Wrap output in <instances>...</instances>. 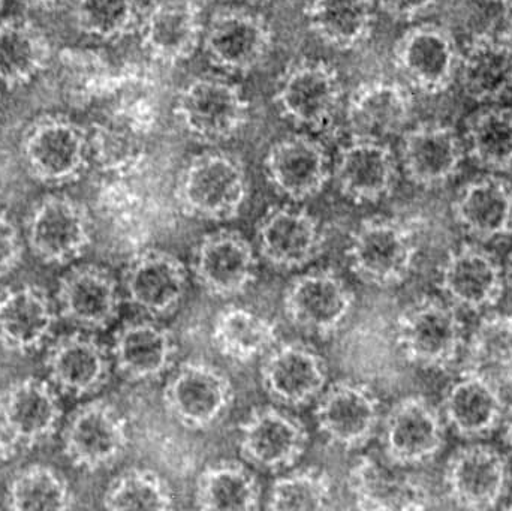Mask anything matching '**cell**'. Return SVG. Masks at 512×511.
<instances>
[{
  "mask_svg": "<svg viewBox=\"0 0 512 511\" xmlns=\"http://www.w3.org/2000/svg\"><path fill=\"white\" fill-rule=\"evenodd\" d=\"M176 504V495L170 483L153 470L132 468L117 476L105 489L102 497L104 509L125 510H171Z\"/></svg>",
  "mask_w": 512,
  "mask_h": 511,
  "instance_id": "obj_41",
  "label": "cell"
},
{
  "mask_svg": "<svg viewBox=\"0 0 512 511\" xmlns=\"http://www.w3.org/2000/svg\"><path fill=\"white\" fill-rule=\"evenodd\" d=\"M471 158L481 168L504 173L512 167V110L487 108L475 114L468 125Z\"/></svg>",
  "mask_w": 512,
  "mask_h": 511,
  "instance_id": "obj_40",
  "label": "cell"
},
{
  "mask_svg": "<svg viewBox=\"0 0 512 511\" xmlns=\"http://www.w3.org/2000/svg\"><path fill=\"white\" fill-rule=\"evenodd\" d=\"M265 395L280 407L301 408L319 398L328 383L324 357L300 341L277 342L259 369Z\"/></svg>",
  "mask_w": 512,
  "mask_h": 511,
  "instance_id": "obj_13",
  "label": "cell"
},
{
  "mask_svg": "<svg viewBox=\"0 0 512 511\" xmlns=\"http://www.w3.org/2000/svg\"><path fill=\"white\" fill-rule=\"evenodd\" d=\"M18 447L6 437L5 432L0 429V465H5L17 455Z\"/></svg>",
  "mask_w": 512,
  "mask_h": 511,
  "instance_id": "obj_50",
  "label": "cell"
},
{
  "mask_svg": "<svg viewBox=\"0 0 512 511\" xmlns=\"http://www.w3.org/2000/svg\"><path fill=\"white\" fill-rule=\"evenodd\" d=\"M194 501L201 510H256L262 501L261 483L242 462H215L198 476Z\"/></svg>",
  "mask_w": 512,
  "mask_h": 511,
  "instance_id": "obj_37",
  "label": "cell"
},
{
  "mask_svg": "<svg viewBox=\"0 0 512 511\" xmlns=\"http://www.w3.org/2000/svg\"><path fill=\"white\" fill-rule=\"evenodd\" d=\"M507 480V461L489 444L465 447L448 465L451 497L465 509L484 510L498 506L504 497Z\"/></svg>",
  "mask_w": 512,
  "mask_h": 511,
  "instance_id": "obj_30",
  "label": "cell"
},
{
  "mask_svg": "<svg viewBox=\"0 0 512 511\" xmlns=\"http://www.w3.org/2000/svg\"><path fill=\"white\" fill-rule=\"evenodd\" d=\"M414 111L411 90L397 81L360 84L349 96L345 120L355 140L385 141L405 132Z\"/></svg>",
  "mask_w": 512,
  "mask_h": 511,
  "instance_id": "obj_23",
  "label": "cell"
},
{
  "mask_svg": "<svg viewBox=\"0 0 512 511\" xmlns=\"http://www.w3.org/2000/svg\"><path fill=\"white\" fill-rule=\"evenodd\" d=\"M385 458L397 467H414L438 455L444 429L438 411L420 396L397 402L382 422Z\"/></svg>",
  "mask_w": 512,
  "mask_h": 511,
  "instance_id": "obj_20",
  "label": "cell"
},
{
  "mask_svg": "<svg viewBox=\"0 0 512 511\" xmlns=\"http://www.w3.org/2000/svg\"><path fill=\"white\" fill-rule=\"evenodd\" d=\"M510 279H511V285H512V263H511V269H510Z\"/></svg>",
  "mask_w": 512,
  "mask_h": 511,
  "instance_id": "obj_54",
  "label": "cell"
},
{
  "mask_svg": "<svg viewBox=\"0 0 512 511\" xmlns=\"http://www.w3.org/2000/svg\"><path fill=\"white\" fill-rule=\"evenodd\" d=\"M307 446L306 425L273 405L252 410L239 428L240 455L262 471L289 470L303 458Z\"/></svg>",
  "mask_w": 512,
  "mask_h": 511,
  "instance_id": "obj_14",
  "label": "cell"
},
{
  "mask_svg": "<svg viewBox=\"0 0 512 511\" xmlns=\"http://www.w3.org/2000/svg\"><path fill=\"white\" fill-rule=\"evenodd\" d=\"M24 239L41 263L68 266L92 243L89 212L68 195H47L27 215Z\"/></svg>",
  "mask_w": 512,
  "mask_h": 511,
  "instance_id": "obj_6",
  "label": "cell"
},
{
  "mask_svg": "<svg viewBox=\"0 0 512 511\" xmlns=\"http://www.w3.org/2000/svg\"><path fill=\"white\" fill-rule=\"evenodd\" d=\"M203 47L216 68L245 74L258 68L273 48L270 23L240 8L215 12L204 29Z\"/></svg>",
  "mask_w": 512,
  "mask_h": 511,
  "instance_id": "obj_16",
  "label": "cell"
},
{
  "mask_svg": "<svg viewBox=\"0 0 512 511\" xmlns=\"http://www.w3.org/2000/svg\"><path fill=\"white\" fill-rule=\"evenodd\" d=\"M174 114L194 140L221 144L245 128L249 102L243 90L225 78L198 77L180 90Z\"/></svg>",
  "mask_w": 512,
  "mask_h": 511,
  "instance_id": "obj_3",
  "label": "cell"
},
{
  "mask_svg": "<svg viewBox=\"0 0 512 511\" xmlns=\"http://www.w3.org/2000/svg\"><path fill=\"white\" fill-rule=\"evenodd\" d=\"M507 441L508 444H510V446L512 447V411L510 414V422H508Z\"/></svg>",
  "mask_w": 512,
  "mask_h": 511,
  "instance_id": "obj_52",
  "label": "cell"
},
{
  "mask_svg": "<svg viewBox=\"0 0 512 511\" xmlns=\"http://www.w3.org/2000/svg\"><path fill=\"white\" fill-rule=\"evenodd\" d=\"M23 237L20 228L0 210V278L14 273L23 260Z\"/></svg>",
  "mask_w": 512,
  "mask_h": 511,
  "instance_id": "obj_48",
  "label": "cell"
},
{
  "mask_svg": "<svg viewBox=\"0 0 512 511\" xmlns=\"http://www.w3.org/2000/svg\"><path fill=\"white\" fill-rule=\"evenodd\" d=\"M122 293L116 278L104 267L81 264L60 278L57 311L83 330L108 329L119 317Z\"/></svg>",
  "mask_w": 512,
  "mask_h": 511,
  "instance_id": "obj_21",
  "label": "cell"
},
{
  "mask_svg": "<svg viewBox=\"0 0 512 511\" xmlns=\"http://www.w3.org/2000/svg\"><path fill=\"white\" fill-rule=\"evenodd\" d=\"M60 63L66 98L72 105L83 107L110 92L114 81L110 65L96 51L65 48L60 53Z\"/></svg>",
  "mask_w": 512,
  "mask_h": 511,
  "instance_id": "obj_44",
  "label": "cell"
},
{
  "mask_svg": "<svg viewBox=\"0 0 512 511\" xmlns=\"http://www.w3.org/2000/svg\"><path fill=\"white\" fill-rule=\"evenodd\" d=\"M460 338L462 324L456 312L439 300L412 305L399 318L397 341L415 365H445L457 353Z\"/></svg>",
  "mask_w": 512,
  "mask_h": 511,
  "instance_id": "obj_24",
  "label": "cell"
},
{
  "mask_svg": "<svg viewBox=\"0 0 512 511\" xmlns=\"http://www.w3.org/2000/svg\"><path fill=\"white\" fill-rule=\"evenodd\" d=\"M3 2H5V0H0V9H2Z\"/></svg>",
  "mask_w": 512,
  "mask_h": 511,
  "instance_id": "obj_55",
  "label": "cell"
},
{
  "mask_svg": "<svg viewBox=\"0 0 512 511\" xmlns=\"http://www.w3.org/2000/svg\"><path fill=\"white\" fill-rule=\"evenodd\" d=\"M113 357L95 336L68 333L51 342L45 357L48 381L72 398L95 395L110 380Z\"/></svg>",
  "mask_w": 512,
  "mask_h": 511,
  "instance_id": "obj_19",
  "label": "cell"
},
{
  "mask_svg": "<svg viewBox=\"0 0 512 511\" xmlns=\"http://www.w3.org/2000/svg\"><path fill=\"white\" fill-rule=\"evenodd\" d=\"M307 26L328 47L354 50L369 41L375 27V0H307Z\"/></svg>",
  "mask_w": 512,
  "mask_h": 511,
  "instance_id": "obj_35",
  "label": "cell"
},
{
  "mask_svg": "<svg viewBox=\"0 0 512 511\" xmlns=\"http://www.w3.org/2000/svg\"><path fill=\"white\" fill-rule=\"evenodd\" d=\"M20 149L32 179L42 185H68L89 165V131L65 116H42L24 131Z\"/></svg>",
  "mask_w": 512,
  "mask_h": 511,
  "instance_id": "obj_2",
  "label": "cell"
},
{
  "mask_svg": "<svg viewBox=\"0 0 512 511\" xmlns=\"http://www.w3.org/2000/svg\"><path fill=\"white\" fill-rule=\"evenodd\" d=\"M439 0H378L379 8L397 21H412L427 14Z\"/></svg>",
  "mask_w": 512,
  "mask_h": 511,
  "instance_id": "obj_49",
  "label": "cell"
},
{
  "mask_svg": "<svg viewBox=\"0 0 512 511\" xmlns=\"http://www.w3.org/2000/svg\"><path fill=\"white\" fill-rule=\"evenodd\" d=\"M162 401L180 426L189 431H207L233 407L234 386L228 375L212 363L189 360L165 384Z\"/></svg>",
  "mask_w": 512,
  "mask_h": 511,
  "instance_id": "obj_5",
  "label": "cell"
},
{
  "mask_svg": "<svg viewBox=\"0 0 512 511\" xmlns=\"http://www.w3.org/2000/svg\"><path fill=\"white\" fill-rule=\"evenodd\" d=\"M282 303L292 326L309 335L330 338L351 318L355 293L333 269H315L289 282Z\"/></svg>",
  "mask_w": 512,
  "mask_h": 511,
  "instance_id": "obj_7",
  "label": "cell"
},
{
  "mask_svg": "<svg viewBox=\"0 0 512 511\" xmlns=\"http://www.w3.org/2000/svg\"><path fill=\"white\" fill-rule=\"evenodd\" d=\"M176 336L155 320L131 321L114 335L111 357L117 371L129 381H155L176 365Z\"/></svg>",
  "mask_w": 512,
  "mask_h": 511,
  "instance_id": "obj_27",
  "label": "cell"
},
{
  "mask_svg": "<svg viewBox=\"0 0 512 511\" xmlns=\"http://www.w3.org/2000/svg\"><path fill=\"white\" fill-rule=\"evenodd\" d=\"M333 179L343 197L357 204L378 203L397 182V159L385 141L355 140L340 149Z\"/></svg>",
  "mask_w": 512,
  "mask_h": 511,
  "instance_id": "obj_26",
  "label": "cell"
},
{
  "mask_svg": "<svg viewBox=\"0 0 512 511\" xmlns=\"http://www.w3.org/2000/svg\"><path fill=\"white\" fill-rule=\"evenodd\" d=\"M348 489L360 510L402 509L411 501L402 483L370 456H361L349 468Z\"/></svg>",
  "mask_w": 512,
  "mask_h": 511,
  "instance_id": "obj_45",
  "label": "cell"
},
{
  "mask_svg": "<svg viewBox=\"0 0 512 511\" xmlns=\"http://www.w3.org/2000/svg\"><path fill=\"white\" fill-rule=\"evenodd\" d=\"M90 158L105 173L125 174L144 159L141 132L122 120L96 123L89 131Z\"/></svg>",
  "mask_w": 512,
  "mask_h": 511,
  "instance_id": "obj_42",
  "label": "cell"
},
{
  "mask_svg": "<svg viewBox=\"0 0 512 511\" xmlns=\"http://www.w3.org/2000/svg\"><path fill=\"white\" fill-rule=\"evenodd\" d=\"M472 354L486 368H512V317L493 315L481 321L472 338Z\"/></svg>",
  "mask_w": 512,
  "mask_h": 511,
  "instance_id": "obj_47",
  "label": "cell"
},
{
  "mask_svg": "<svg viewBox=\"0 0 512 511\" xmlns=\"http://www.w3.org/2000/svg\"><path fill=\"white\" fill-rule=\"evenodd\" d=\"M441 287L457 305L483 311L498 305L504 293L501 264L484 249L462 246L445 263Z\"/></svg>",
  "mask_w": 512,
  "mask_h": 511,
  "instance_id": "obj_31",
  "label": "cell"
},
{
  "mask_svg": "<svg viewBox=\"0 0 512 511\" xmlns=\"http://www.w3.org/2000/svg\"><path fill=\"white\" fill-rule=\"evenodd\" d=\"M129 440L122 413L110 402L96 399L69 416L62 432L63 455L78 470L96 473L120 461Z\"/></svg>",
  "mask_w": 512,
  "mask_h": 511,
  "instance_id": "obj_9",
  "label": "cell"
},
{
  "mask_svg": "<svg viewBox=\"0 0 512 511\" xmlns=\"http://www.w3.org/2000/svg\"><path fill=\"white\" fill-rule=\"evenodd\" d=\"M216 350L239 363L264 357L279 342L276 324L248 306L228 305L216 314L212 327Z\"/></svg>",
  "mask_w": 512,
  "mask_h": 511,
  "instance_id": "obj_36",
  "label": "cell"
},
{
  "mask_svg": "<svg viewBox=\"0 0 512 511\" xmlns=\"http://www.w3.org/2000/svg\"><path fill=\"white\" fill-rule=\"evenodd\" d=\"M264 171L271 188L292 203L316 197L331 177L327 150L306 135L276 141L265 155Z\"/></svg>",
  "mask_w": 512,
  "mask_h": 511,
  "instance_id": "obj_22",
  "label": "cell"
},
{
  "mask_svg": "<svg viewBox=\"0 0 512 511\" xmlns=\"http://www.w3.org/2000/svg\"><path fill=\"white\" fill-rule=\"evenodd\" d=\"M188 281V267L177 255L147 249L134 255L123 270V293L144 314L164 318L185 299Z\"/></svg>",
  "mask_w": 512,
  "mask_h": 511,
  "instance_id": "obj_18",
  "label": "cell"
},
{
  "mask_svg": "<svg viewBox=\"0 0 512 511\" xmlns=\"http://www.w3.org/2000/svg\"><path fill=\"white\" fill-rule=\"evenodd\" d=\"M62 416L59 392L50 381L20 378L0 393V429L18 449L53 438Z\"/></svg>",
  "mask_w": 512,
  "mask_h": 511,
  "instance_id": "obj_17",
  "label": "cell"
},
{
  "mask_svg": "<svg viewBox=\"0 0 512 511\" xmlns=\"http://www.w3.org/2000/svg\"><path fill=\"white\" fill-rule=\"evenodd\" d=\"M400 159L412 183L435 188L456 176L463 161V144L450 126L424 123L403 132Z\"/></svg>",
  "mask_w": 512,
  "mask_h": 511,
  "instance_id": "obj_29",
  "label": "cell"
},
{
  "mask_svg": "<svg viewBox=\"0 0 512 511\" xmlns=\"http://www.w3.org/2000/svg\"><path fill=\"white\" fill-rule=\"evenodd\" d=\"M501 395L481 375L457 381L445 399V416L460 437L477 438L490 434L502 419Z\"/></svg>",
  "mask_w": 512,
  "mask_h": 511,
  "instance_id": "obj_38",
  "label": "cell"
},
{
  "mask_svg": "<svg viewBox=\"0 0 512 511\" xmlns=\"http://www.w3.org/2000/svg\"><path fill=\"white\" fill-rule=\"evenodd\" d=\"M342 81L324 60L303 59L288 66L277 83L274 102L298 128H327L342 105Z\"/></svg>",
  "mask_w": 512,
  "mask_h": 511,
  "instance_id": "obj_8",
  "label": "cell"
},
{
  "mask_svg": "<svg viewBox=\"0 0 512 511\" xmlns=\"http://www.w3.org/2000/svg\"><path fill=\"white\" fill-rule=\"evenodd\" d=\"M259 257L274 269L300 270L321 257L325 231L321 222L303 207L282 204L264 213L256 225Z\"/></svg>",
  "mask_w": 512,
  "mask_h": 511,
  "instance_id": "obj_12",
  "label": "cell"
},
{
  "mask_svg": "<svg viewBox=\"0 0 512 511\" xmlns=\"http://www.w3.org/2000/svg\"><path fill=\"white\" fill-rule=\"evenodd\" d=\"M192 275L206 293L218 299L246 293L258 275L254 243L236 230L206 234L195 248Z\"/></svg>",
  "mask_w": 512,
  "mask_h": 511,
  "instance_id": "obj_15",
  "label": "cell"
},
{
  "mask_svg": "<svg viewBox=\"0 0 512 511\" xmlns=\"http://www.w3.org/2000/svg\"><path fill=\"white\" fill-rule=\"evenodd\" d=\"M415 260V243L400 222L385 216L363 219L349 236L346 261L360 281L373 287L402 284Z\"/></svg>",
  "mask_w": 512,
  "mask_h": 511,
  "instance_id": "obj_4",
  "label": "cell"
},
{
  "mask_svg": "<svg viewBox=\"0 0 512 511\" xmlns=\"http://www.w3.org/2000/svg\"><path fill=\"white\" fill-rule=\"evenodd\" d=\"M333 501L330 474L319 468H301L274 480L265 507L273 511L328 510Z\"/></svg>",
  "mask_w": 512,
  "mask_h": 511,
  "instance_id": "obj_43",
  "label": "cell"
},
{
  "mask_svg": "<svg viewBox=\"0 0 512 511\" xmlns=\"http://www.w3.org/2000/svg\"><path fill=\"white\" fill-rule=\"evenodd\" d=\"M249 3H255V5H259V3L268 2V0H248Z\"/></svg>",
  "mask_w": 512,
  "mask_h": 511,
  "instance_id": "obj_53",
  "label": "cell"
},
{
  "mask_svg": "<svg viewBox=\"0 0 512 511\" xmlns=\"http://www.w3.org/2000/svg\"><path fill=\"white\" fill-rule=\"evenodd\" d=\"M65 0H21V3L32 9H41V11H51L59 8Z\"/></svg>",
  "mask_w": 512,
  "mask_h": 511,
  "instance_id": "obj_51",
  "label": "cell"
},
{
  "mask_svg": "<svg viewBox=\"0 0 512 511\" xmlns=\"http://www.w3.org/2000/svg\"><path fill=\"white\" fill-rule=\"evenodd\" d=\"M140 36L150 59L167 65L185 62L203 44L200 8L191 2L158 3L141 18Z\"/></svg>",
  "mask_w": 512,
  "mask_h": 511,
  "instance_id": "obj_28",
  "label": "cell"
},
{
  "mask_svg": "<svg viewBox=\"0 0 512 511\" xmlns=\"http://www.w3.org/2000/svg\"><path fill=\"white\" fill-rule=\"evenodd\" d=\"M460 84L475 102H496L512 89V36L471 39L462 51Z\"/></svg>",
  "mask_w": 512,
  "mask_h": 511,
  "instance_id": "obj_32",
  "label": "cell"
},
{
  "mask_svg": "<svg viewBox=\"0 0 512 511\" xmlns=\"http://www.w3.org/2000/svg\"><path fill=\"white\" fill-rule=\"evenodd\" d=\"M454 213L463 230L483 242L510 234L512 186L495 174L478 177L460 189Z\"/></svg>",
  "mask_w": 512,
  "mask_h": 511,
  "instance_id": "obj_33",
  "label": "cell"
},
{
  "mask_svg": "<svg viewBox=\"0 0 512 511\" xmlns=\"http://www.w3.org/2000/svg\"><path fill=\"white\" fill-rule=\"evenodd\" d=\"M72 14L80 32L116 41L140 27L138 0H72Z\"/></svg>",
  "mask_w": 512,
  "mask_h": 511,
  "instance_id": "obj_46",
  "label": "cell"
},
{
  "mask_svg": "<svg viewBox=\"0 0 512 511\" xmlns=\"http://www.w3.org/2000/svg\"><path fill=\"white\" fill-rule=\"evenodd\" d=\"M57 306L38 285L0 291V347L8 353H36L50 342L56 327Z\"/></svg>",
  "mask_w": 512,
  "mask_h": 511,
  "instance_id": "obj_25",
  "label": "cell"
},
{
  "mask_svg": "<svg viewBox=\"0 0 512 511\" xmlns=\"http://www.w3.org/2000/svg\"><path fill=\"white\" fill-rule=\"evenodd\" d=\"M459 42L447 27L420 24L406 30L394 45V66L405 83L423 93H441L459 74Z\"/></svg>",
  "mask_w": 512,
  "mask_h": 511,
  "instance_id": "obj_10",
  "label": "cell"
},
{
  "mask_svg": "<svg viewBox=\"0 0 512 511\" xmlns=\"http://www.w3.org/2000/svg\"><path fill=\"white\" fill-rule=\"evenodd\" d=\"M53 47L44 30L27 20H0V84L15 89L26 86L48 68Z\"/></svg>",
  "mask_w": 512,
  "mask_h": 511,
  "instance_id": "obj_34",
  "label": "cell"
},
{
  "mask_svg": "<svg viewBox=\"0 0 512 511\" xmlns=\"http://www.w3.org/2000/svg\"><path fill=\"white\" fill-rule=\"evenodd\" d=\"M74 501L65 477L45 465H30L17 471L5 494L6 509L15 511L69 510Z\"/></svg>",
  "mask_w": 512,
  "mask_h": 511,
  "instance_id": "obj_39",
  "label": "cell"
},
{
  "mask_svg": "<svg viewBox=\"0 0 512 511\" xmlns=\"http://www.w3.org/2000/svg\"><path fill=\"white\" fill-rule=\"evenodd\" d=\"M315 422L328 443L343 450H360L381 425V404L367 384L336 381L316 399Z\"/></svg>",
  "mask_w": 512,
  "mask_h": 511,
  "instance_id": "obj_11",
  "label": "cell"
},
{
  "mask_svg": "<svg viewBox=\"0 0 512 511\" xmlns=\"http://www.w3.org/2000/svg\"><path fill=\"white\" fill-rule=\"evenodd\" d=\"M177 206L200 221H233L249 197L245 165L225 152H204L188 162L174 191Z\"/></svg>",
  "mask_w": 512,
  "mask_h": 511,
  "instance_id": "obj_1",
  "label": "cell"
}]
</instances>
